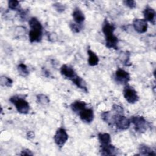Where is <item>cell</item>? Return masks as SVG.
Instances as JSON below:
<instances>
[{
	"label": "cell",
	"instance_id": "6da1fadb",
	"mask_svg": "<svg viewBox=\"0 0 156 156\" xmlns=\"http://www.w3.org/2000/svg\"><path fill=\"white\" fill-rule=\"evenodd\" d=\"M30 30L29 32V38L31 43L40 42L43 37V27L38 20L35 17L31 18L29 21Z\"/></svg>",
	"mask_w": 156,
	"mask_h": 156
},
{
	"label": "cell",
	"instance_id": "7a4b0ae2",
	"mask_svg": "<svg viewBox=\"0 0 156 156\" xmlns=\"http://www.w3.org/2000/svg\"><path fill=\"white\" fill-rule=\"evenodd\" d=\"M9 101L15 106L16 110L21 114H27L30 110V105L28 102L23 98L19 96L10 97Z\"/></svg>",
	"mask_w": 156,
	"mask_h": 156
},
{
	"label": "cell",
	"instance_id": "3957f363",
	"mask_svg": "<svg viewBox=\"0 0 156 156\" xmlns=\"http://www.w3.org/2000/svg\"><path fill=\"white\" fill-rule=\"evenodd\" d=\"M130 122L133 124L136 132L144 133L148 127V123L144 117L141 116H133L130 119Z\"/></svg>",
	"mask_w": 156,
	"mask_h": 156
},
{
	"label": "cell",
	"instance_id": "277c9868",
	"mask_svg": "<svg viewBox=\"0 0 156 156\" xmlns=\"http://www.w3.org/2000/svg\"><path fill=\"white\" fill-rule=\"evenodd\" d=\"M113 123L115 124L116 128L120 130L127 129L130 125V120L127 117L121 115H115Z\"/></svg>",
	"mask_w": 156,
	"mask_h": 156
},
{
	"label": "cell",
	"instance_id": "5b68a950",
	"mask_svg": "<svg viewBox=\"0 0 156 156\" xmlns=\"http://www.w3.org/2000/svg\"><path fill=\"white\" fill-rule=\"evenodd\" d=\"M123 94L125 99L129 104H135L139 99V96L136 90L130 85H126L123 90Z\"/></svg>",
	"mask_w": 156,
	"mask_h": 156
},
{
	"label": "cell",
	"instance_id": "8992f818",
	"mask_svg": "<svg viewBox=\"0 0 156 156\" xmlns=\"http://www.w3.org/2000/svg\"><path fill=\"white\" fill-rule=\"evenodd\" d=\"M68 139V135L66 130L63 128H59L54 136V140L55 144L62 148Z\"/></svg>",
	"mask_w": 156,
	"mask_h": 156
},
{
	"label": "cell",
	"instance_id": "52a82bcc",
	"mask_svg": "<svg viewBox=\"0 0 156 156\" xmlns=\"http://www.w3.org/2000/svg\"><path fill=\"white\" fill-rule=\"evenodd\" d=\"M115 79L116 82L120 84H126L130 79V74L125 70L118 68L115 72Z\"/></svg>",
	"mask_w": 156,
	"mask_h": 156
},
{
	"label": "cell",
	"instance_id": "ba28073f",
	"mask_svg": "<svg viewBox=\"0 0 156 156\" xmlns=\"http://www.w3.org/2000/svg\"><path fill=\"white\" fill-rule=\"evenodd\" d=\"M81 120L87 124L91 123L94 119V112L92 108H85L79 113Z\"/></svg>",
	"mask_w": 156,
	"mask_h": 156
},
{
	"label": "cell",
	"instance_id": "9c48e42d",
	"mask_svg": "<svg viewBox=\"0 0 156 156\" xmlns=\"http://www.w3.org/2000/svg\"><path fill=\"white\" fill-rule=\"evenodd\" d=\"M133 26L135 31L139 34H143L147 31L148 25L144 19H135L133 22Z\"/></svg>",
	"mask_w": 156,
	"mask_h": 156
},
{
	"label": "cell",
	"instance_id": "30bf717a",
	"mask_svg": "<svg viewBox=\"0 0 156 156\" xmlns=\"http://www.w3.org/2000/svg\"><path fill=\"white\" fill-rule=\"evenodd\" d=\"M105 45L108 48L118 49V39L113 34H110L105 35Z\"/></svg>",
	"mask_w": 156,
	"mask_h": 156
},
{
	"label": "cell",
	"instance_id": "8fae6325",
	"mask_svg": "<svg viewBox=\"0 0 156 156\" xmlns=\"http://www.w3.org/2000/svg\"><path fill=\"white\" fill-rule=\"evenodd\" d=\"M60 73L64 77L69 79L71 80L77 76L76 73L75 72L74 69L72 67H71L67 65H65V64L61 66Z\"/></svg>",
	"mask_w": 156,
	"mask_h": 156
},
{
	"label": "cell",
	"instance_id": "7c38bea8",
	"mask_svg": "<svg viewBox=\"0 0 156 156\" xmlns=\"http://www.w3.org/2000/svg\"><path fill=\"white\" fill-rule=\"evenodd\" d=\"M116 148L110 143L101 144L100 151L102 155H115L117 154Z\"/></svg>",
	"mask_w": 156,
	"mask_h": 156
},
{
	"label": "cell",
	"instance_id": "4fadbf2b",
	"mask_svg": "<svg viewBox=\"0 0 156 156\" xmlns=\"http://www.w3.org/2000/svg\"><path fill=\"white\" fill-rule=\"evenodd\" d=\"M143 15L144 17V20L146 21H149L154 25L155 22V11L154 9L150 7L149 6H147L144 11Z\"/></svg>",
	"mask_w": 156,
	"mask_h": 156
},
{
	"label": "cell",
	"instance_id": "5bb4252c",
	"mask_svg": "<svg viewBox=\"0 0 156 156\" xmlns=\"http://www.w3.org/2000/svg\"><path fill=\"white\" fill-rule=\"evenodd\" d=\"M72 16L75 23L78 24H82V23L85 21V17L83 12L79 7H76L72 13Z\"/></svg>",
	"mask_w": 156,
	"mask_h": 156
},
{
	"label": "cell",
	"instance_id": "9a60e30c",
	"mask_svg": "<svg viewBox=\"0 0 156 156\" xmlns=\"http://www.w3.org/2000/svg\"><path fill=\"white\" fill-rule=\"evenodd\" d=\"M87 105V103L84 101H76L71 104L70 107L73 112H74L75 113H79L81 110L86 108Z\"/></svg>",
	"mask_w": 156,
	"mask_h": 156
},
{
	"label": "cell",
	"instance_id": "2e32d148",
	"mask_svg": "<svg viewBox=\"0 0 156 156\" xmlns=\"http://www.w3.org/2000/svg\"><path fill=\"white\" fill-rule=\"evenodd\" d=\"M71 81L79 88L83 90V91H85L86 93L88 92V90H87V84L86 82H85V80L80 77H79V76H76L74 78H73Z\"/></svg>",
	"mask_w": 156,
	"mask_h": 156
},
{
	"label": "cell",
	"instance_id": "e0dca14e",
	"mask_svg": "<svg viewBox=\"0 0 156 156\" xmlns=\"http://www.w3.org/2000/svg\"><path fill=\"white\" fill-rule=\"evenodd\" d=\"M87 53L88 54V64L90 66H96L99 63V58L96 53L93 51L88 49L87 50Z\"/></svg>",
	"mask_w": 156,
	"mask_h": 156
},
{
	"label": "cell",
	"instance_id": "ac0fdd59",
	"mask_svg": "<svg viewBox=\"0 0 156 156\" xmlns=\"http://www.w3.org/2000/svg\"><path fill=\"white\" fill-rule=\"evenodd\" d=\"M140 155H155L154 151L148 146L141 144L139 147Z\"/></svg>",
	"mask_w": 156,
	"mask_h": 156
},
{
	"label": "cell",
	"instance_id": "d6986e66",
	"mask_svg": "<svg viewBox=\"0 0 156 156\" xmlns=\"http://www.w3.org/2000/svg\"><path fill=\"white\" fill-rule=\"evenodd\" d=\"M98 139L101 144H107L111 142L110 135L107 133H99L98 134Z\"/></svg>",
	"mask_w": 156,
	"mask_h": 156
},
{
	"label": "cell",
	"instance_id": "ffe728a7",
	"mask_svg": "<svg viewBox=\"0 0 156 156\" xmlns=\"http://www.w3.org/2000/svg\"><path fill=\"white\" fill-rule=\"evenodd\" d=\"M17 69L19 74L23 77H26L29 74L27 66L24 63H20L17 66Z\"/></svg>",
	"mask_w": 156,
	"mask_h": 156
},
{
	"label": "cell",
	"instance_id": "44dd1931",
	"mask_svg": "<svg viewBox=\"0 0 156 156\" xmlns=\"http://www.w3.org/2000/svg\"><path fill=\"white\" fill-rule=\"evenodd\" d=\"M114 115H112L110 112H103L101 113V118L102 120L108 122V124L113 123Z\"/></svg>",
	"mask_w": 156,
	"mask_h": 156
},
{
	"label": "cell",
	"instance_id": "7402d4cb",
	"mask_svg": "<svg viewBox=\"0 0 156 156\" xmlns=\"http://www.w3.org/2000/svg\"><path fill=\"white\" fill-rule=\"evenodd\" d=\"M0 83L2 86L10 87L12 85L13 80L10 77H6L5 76H2L0 78Z\"/></svg>",
	"mask_w": 156,
	"mask_h": 156
},
{
	"label": "cell",
	"instance_id": "603a6c76",
	"mask_svg": "<svg viewBox=\"0 0 156 156\" xmlns=\"http://www.w3.org/2000/svg\"><path fill=\"white\" fill-rule=\"evenodd\" d=\"M37 101L40 104L46 105L49 102V99L44 94H38L37 96Z\"/></svg>",
	"mask_w": 156,
	"mask_h": 156
},
{
	"label": "cell",
	"instance_id": "cb8c5ba5",
	"mask_svg": "<svg viewBox=\"0 0 156 156\" xmlns=\"http://www.w3.org/2000/svg\"><path fill=\"white\" fill-rule=\"evenodd\" d=\"M19 1L16 0H10L8 1V7L11 10H20Z\"/></svg>",
	"mask_w": 156,
	"mask_h": 156
},
{
	"label": "cell",
	"instance_id": "d4e9b609",
	"mask_svg": "<svg viewBox=\"0 0 156 156\" xmlns=\"http://www.w3.org/2000/svg\"><path fill=\"white\" fill-rule=\"evenodd\" d=\"M70 28L72 30V31L74 33H78L80 32V30H81L82 27H81V25L80 24H78L76 23H70Z\"/></svg>",
	"mask_w": 156,
	"mask_h": 156
},
{
	"label": "cell",
	"instance_id": "484cf974",
	"mask_svg": "<svg viewBox=\"0 0 156 156\" xmlns=\"http://www.w3.org/2000/svg\"><path fill=\"white\" fill-rule=\"evenodd\" d=\"M53 7L59 13L63 12L65 9V6L63 4H62L61 3H59V2L54 3L53 4Z\"/></svg>",
	"mask_w": 156,
	"mask_h": 156
},
{
	"label": "cell",
	"instance_id": "4316f807",
	"mask_svg": "<svg viewBox=\"0 0 156 156\" xmlns=\"http://www.w3.org/2000/svg\"><path fill=\"white\" fill-rule=\"evenodd\" d=\"M123 3L126 6L129 7L130 9H133L136 5V2L133 0H126L123 1Z\"/></svg>",
	"mask_w": 156,
	"mask_h": 156
},
{
	"label": "cell",
	"instance_id": "83f0119b",
	"mask_svg": "<svg viewBox=\"0 0 156 156\" xmlns=\"http://www.w3.org/2000/svg\"><path fill=\"white\" fill-rule=\"evenodd\" d=\"M48 38L51 42H55L57 40V35L54 32H51L48 34Z\"/></svg>",
	"mask_w": 156,
	"mask_h": 156
},
{
	"label": "cell",
	"instance_id": "f1b7e54d",
	"mask_svg": "<svg viewBox=\"0 0 156 156\" xmlns=\"http://www.w3.org/2000/svg\"><path fill=\"white\" fill-rule=\"evenodd\" d=\"M112 108H113V110L118 113H122L124 112V109H123L122 107H121L119 105H117V104H113Z\"/></svg>",
	"mask_w": 156,
	"mask_h": 156
},
{
	"label": "cell",
	"instance_id": "f546056e",
	"mask_svg": "<svg viewBox=\"0 0 156 156\" xmlns=\"http://www.w3.org/2000/svg\"><path fill=\"white\" fill-rule=\"evenodd\" d=\"M119 58L122 62H123L124 63H127L129 59V54H127V52H126L125 54H123V55Z\"/></svg>",
	"mask_w": 156,
	"mask_h": 156
},
{
	"label": "cell",
	"instance_id": "4dcf8cb0",
	"mask_svg": "<svg viewBox=\"0 0 156 156\" xmlns=\"http://www.w3.org/2000/svg\"><path fill=\"white\" fill-rule=\"evenodd\" d=\"M21 155H33V153L29 149H24L21 151Z\"/></svg>",
	"mask_w": 156,
	"mask_h": 156
},
{
	"label": "cell",
	"instance_id": "1f68e13d",
	"mask_svg": "<svg viewBox=\"0 0 156 156\" xmlns=\"http://www.w3.org/2000/svg\"><path fill=\"white\" fill-rule=\"evenodd\" d=\"M27 136H28L29 138H32L34 137V133L32 131H29L27 133Z\"/></svg>",
	"mask_w": 156,
	"mask_h": 156
}]
</instances>
